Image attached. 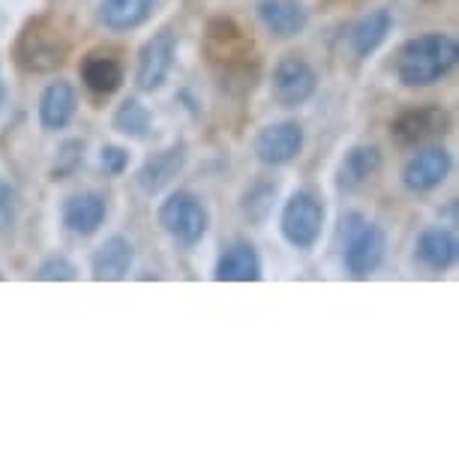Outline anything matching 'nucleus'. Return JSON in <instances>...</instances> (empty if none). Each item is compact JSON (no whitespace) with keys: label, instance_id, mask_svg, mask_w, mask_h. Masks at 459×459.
Masks as SVG:
<instances>
[{"label":"nucleus","instance_id":"1","mask_svg":"<svg viewBox=\"0 0 459 459\" xmlns=\"http://www.w3.org/2000/svg\"><path fill=\"white\" fill-rule=\"evenodd\" d=\"M459 46L450 33L429 30L396 51V79L405 88H432L456 69Z\"/></svg>","mask_w":459,"mask_h":459},{"label":"nucleus","instance_id":"2","mask_svg":"<svg viewBox=\"0 0 459 459\" xmlns=\"http://www.w3.org/2000/svg\"><path fill=\"white\" fill-rule=\"evenodd\" d=\"M13 57L22 73L48 75V73H57V69L66 64L69 42L55 22L46 19V15H37V19L24 22V28L19 30Z\"/></svg>","mask_w":459,"mask_h":459},{"label":"nucleus","instance_id":"3","mask_svg":"<svg viewBox=\"0 0 459 459\" xmlns=\"http://www.w3.org/2000/svg\"><path fill=\"white\" fill-rule=\"evenodd\" d=\"M342 264L354 280H367L385 264L387 255V235L376 222H367L358 213L342 216Z\"/></svg>","mask_w":459,"mask_h":459},{"label":"nucleus","instance_id":"4","mask_svg":"<svg viewBox=\"0 0 459 459\" xmlns=\"http://www.w3.org/2000/svg\"><path fill=\"white\" fill-rule=\"evenodd\" d=\"M157 222L171 240H178L180 247H195V244H202V238L207 235L211 213H207L204 202L195 193L178 189V193H169L166 202L160 204Z\"/></svg>","mask_w":459,"mask_h":459},{"label":"nucleus","instance_id":"5","mask_svg":"<svg viewBox=\"0 0 459 459\" xmlns=\"http://www.w3.org/2000/svg\"><path fill=\"white\" fill-rule=\"evenodd\" d=\"M282 240L294 249H313L325 235V204L309 189L291 193L280 213Z\"/></svg>","mask_w":459,"mask_h":459},{"label":"nucleus","instance_id":"6","mask_svg":"<svg viewBox=\"0 0 459 459\" xmlns=\"http://www.w3.org/2000/svg\"><path fill=\"white\" fill-rule=\"evenodd\" d=\"M318 91V73L309 60L298 55H285L273 66L271 75V100L280 108H300L316 97Z\"/></svg>","mask_w":459,"mask_h":459},{"label":"nucleus","instance_id":"7","mask_svg":"<svg viewBox=\"0 0 459 459\" xmlns=\"http://www.w3.org/2000/svg\"><path fill=\"white\" fill-rule=\"evenodd\" d=\"M450 111L438 102H427V106H414L400 111L391 120V138L400 147H420L450 133Z\"/></svg>","mask_w":459,"mask_h":459},{"label":"nucleus","instance_id":"8","mask_svg":"<svg viewBox=\"0 0 459 459\" xmlns=\"http://www.w3.org/2000/svg\"><path fill=\"white\" fill-rule=\"evenodd\" d=\"M178 60V39L175 33L162 30L157 37H151L138 51V64H135V84L138 91L153 93L169 82L171 69Z\"/></svg>","mask_w":459,"mask_h":459},{"label":"nucleus","instance_id":"9","mask_svg":"<svg viewBox=\"0 0 459 459\" xmlns=\"http://www.w3.org/2000/svg\"><path fill=\"white\" fill-rule=\"evenodd\" d=\"M450 169H454V157H450L447 147L429 144V147H420L414 157L405 160L400 178L409 193L423 195V193H432V189H438L445 184Z\"/></svg>","mask_w":459,"mask_h":459},{"label":"nucleus","instance_id":"10","mask_svg":"<svg viewBox=\"0 0 459 459\" xmlns=\"http://www.w3.org/2000/svg\"><path fill=\"white\" fill-rule=\"evenodd\" d=\"M253 151L262 166H271V169L289 166L303 151V126L298 120H280V124L258 129Z\"/></svg>","mask_w":459,"mask_h":459},{"label":"nucleus","instance_id":"11","mask_svg":"<svg viewBox=\"0 0 459 459\" xmlns=\"http://www.w3.org/2000/svg\"><path fill=\"white\" fill-rule=\"evenodd\" d=\"M184 169H186V144L175 142V144H169L166 151H157L153 157H147L142 162V169H138V175H135V184L144 195H157L175 184Z\"/></svg>","mask_w":459,"mask_h":459},{"label":"nucleus","instance_id":"12","mask_svg":"<svg viewBox=\"0 0 459 459\" xmlns=\"http://www.w3.org/2000/svg\"><path fill=\"white\" fill-rule=\"evenodd\" d=\"M108 207L106 198L100 193H75L64 198L60 204V220H64V229L73 231L75 238H91L106 225Z\"/></svg>","mask_w":459,"mask_h":459},{"label":"nucleus","instance_id":"13","mask_svg":"<svg viewBox=\"0 0 459 459\" xmlns=\"http://www.w3.org/2000/svg\"><path fill=\"white\" fill-rule=\"evenodd\" d=\"M262 273V255L249 240H235L231 247H225L213 264L216 282H258Z\"/></svg>","mask_w":459,"mask_h":459},{"label":"nucleus","instance_id":"14","mask_svg":"<svg viewBox=\"0 0 459 459\" xmlns=\"http://www.w3.org/2000/svg\"><path fill=\"white\" fill-rule=\"evenodd\" d=\"M255 13L258 22L264 24V30L273 33L276 39L300 37L309 24V13L300 0H258Z\"/></svg>","mask_w":459,"mask_h":459},{"label":"nucleus","instance_id":"15","mask_svg":"<svg viewBox=\"0 0 459 459\" xmlns=\"http://www.w3.org/2000/svg\"><path fill=\"white\" fill-rule=\"evenodd\" d=\"M135 262V247L133 240L124 235L108 238L106 244H100L91 255V273L97 282H120L126 280Z\"/></svg>","mask_w":459,"mask_h":459},{"label":"nucleus","instance_id":"16","mask_svg":"<svg viewBox=\"0 0 459 459\" xmlns=\"http://www.w3.org/2000/svg\"><path fill=\"white\" fill-rule=\"evenodd\" d=\"M414 258L427 267V271L445 273L456 264L459 258V240L450 229H441V225H429L423 229L418 240H414Z\"/></svg>","mask_w":459,"mask_h":459},{"label":"nucleus","instance_id":"17","mask_svg":"<svg viewBox=\"0 0 459 459\" xmlns=\"http://www.w3.org/2000/svg\"><path fill=\"white\" fill-rule=\"evenodd\" d=\"M75 108H79V100H75V88L69 82H51L39 97L37 115H39V126L46 133H57V129H66L73 124Z\"/></svg>","mask_w":459,"mask_h":459},{"label":"nucleus","instance_id":"18","mask_svg":"<svg viewBox=\"0 0 459 459\" xmlns=\"http://www.w3.org/2000/svg\"><path fill=\"white\" fill-rule=\"evenodd\" d=\"M153 6H157V0H100L97 19L111 33H129L151 19Z\"/></svg>","mask_w":459,"mask_h":459},{"label":"nucleus","instance_id":"19","mask_svg":"<svg viewBox=\"0 0 459 459\" xmlns=\"http://www.w3.org/2000/svg\"><path fill=\"white\" fill-rule=\"evenodd\" d=\"M381 171V151L376 144H354L345 151L336 169V184L340 189H360Z\"/></svg>","mask_w":459,"mask_h":459},{"label":"nucleus","instance_id":"20","mask_svg":"<svg viewBox=\"0 0 459 459\" xmlns=\"http://www.w3.org/2000/svg\"><path fill=\"white\" fill-rule=\"evenodd\" d=\"M394 30V13L387 6H378V10H369L363 19L354 24L351 33H349V42H351V51L358 57H369L385 46L387 37Z\"/></svg>","mask_w":459,"mask_h":459},{"label":"nucleus","instance_id":"21","mask_svg":"<svg viewBox=\"0 0 459 459\" xmlns=\"http://www.w3.org/2000/svg\"><path fill=\"white\" fill-rule=\"evenodd\" d=\"M82 82H84V88L91 93H97V97H111V93H117L120 84H124V66H120L115 57L91 55L82 64Z\"/></svg>","mask_w":459,"mask_h":459},{"label":"nucleus","instance_id":"22","mask_svg":"<svg viewBox=\"0 0 459 459\" xmlns=\"http://www.w3.org/2000/svg\"><path fill=\"white\" fill-rule=\"evenodd\" d=\"M111 126H115L120 135L135 138V142H144V138L151 135V129H153V115H151V108L142 106L138 100H124L115 108Z\"/></svg>","mask_w":459,"mask_h":459},{"label":"nucleus","instance_id":"23","mask_svg":"<svg viewBox=\"0 0 459 459\" xmlns=\"http://www.w3.org/2000/svg\"><path fill=\"white\" fill-rule=\"evenodd\" d=\"M273 202H276V184L271 180H258L244 193V202H240V211L249 222L262 225L267 216L273 211Z\"/></svg>","mask_w":459,"mask_h":459},{"label":"nucleus","instance_id":"24","mask_svg":"<svg viewBox=\"0 0 459 459\" xmlns=\"http://www.w3.org/2000/svg\"><path fill=\"white\" fill-rule=\"evenodd\" d=\"M84 147H88L84 138H66V142H60L55 151V160H51V171H48L51 180L73 178L84 162Z\"/></svg>","mask_w":459,"mask_h":459},{"label":"nucleus","instance_id":"25","mask_svg":"<svg viewBox=\"0 0 459 459\" xmlns=\"http://www.w3.org/2000/svg\"><path fill=\"white\" fill-rule=\"evenodd\" d=\"M37 280H42V282H73V280H79V267L69 262L66 255L57 253V255L42 258L39 267H37Z\"/></svg>","mask_w":459,"mask_h":459},{"label":"nucleus","instance_id":"26","mask_svg":"<svg viewBox=\"0 0 459 459\" xmlns=\"http://www.w3.org/2000/svg\"><path fill=\"white\" fill-rule=\"evenodd\" d=\"M100 166L108 178H120L129 169V151L120 144H106L100 151Z\"/></svg>","mask_w":459,"mask_h":459},{"label":"nucleus","instance_id":"27","mask_svg":"<svg viewBox=\"0 0 459 459\" xmlns=\"http://www.w3.org/2000/svg\"><path fill=\"white\" fill-rule=\"evenodd\" d=\"M4 102H6V88H4V79H0V108H4Z\"/></svg>","mask_w":459,"mask_h":459}]
</instances>
